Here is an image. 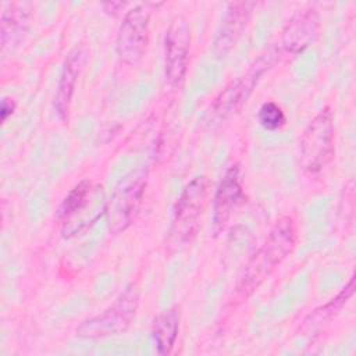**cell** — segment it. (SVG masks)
Instances as JSON below:
<instances>
[{"label":"cell","instance_id":"obj_15","mask_svg":"<svg viewBox=\"0 0 356 356\" xmlns=\"http://www.w3.org/2000/svg\"><path fill=\"white\" fill-rule=\"evenodd\" d=\"M179 321H181V312L178 306L170 307L161 312L153 321L152 335L156 343L157 353L160 355H170L179 331Z\"/></svg>","mask_w":356,"mask_h":356},{"label":"cell","instance_id":"obj_8","mask_svg":"<svg viewBox=\"0 0 356 356\" xmlns=\"http://www.w3.org/2000/svg\"><path fill=\"white\" fill-rule=\"evenodd\" d=\"M191 29L188 21L178 15L170 22L164 38V70L171 86L179 85L186 74Z\"/></svg>","mask_w":356,"mask_h":356},{"label":"cell","instance_id":"obj_16","mask_svg":"<svg viewBox=\"0 0 356 356\" xmlns=\"http://www.w3.org/2000/svg\"><path fill=\"white\" fill-rule=\"evenodd\" d=\"M8 8H3L1 13V50L6 53L18 43L25 32L28 17L26 13L18 8L15 4H8Z\"/></svg>","mask_w":356,"mask_h":356},{"label":"cell","instance_id":"obj_1","mask_svg":"<svg viewBox=\"0 0 356 356\" xmlns=\"http://www.w3.org/2000/svg\"><path fill=\"white\" fill-rule=\"evenodd\" d=\"M296 245V225L292 217L284 216L271 227L264 243L249 260L239 284V292L252 293L280 266Z\"/></svg>","mask_w":356,"mask_h":356},{"label":"cell","instance_id":"obj_14","mask_svg":"<svg viewBox=\"0 0 356 356\" xmlns=\"http://www.w3.org/2000/svg\"><path fill=\"white\" fill-rule=\"evenodd\" d=\"M355 291V277H350L349 282L342 288V291L328 300L325 305L314 309L303 321L302 325V332L303 334H313L320 331L323 325H325L332 317H335L339 310L346 305V302L350 299Z\"/></svg>","mask_w":356,"mask_h":356},{"label":"cell","instance_id":"obj_4","mask_svg":"<svg viewBox=\"0 0 356 356\" xmlns=\"http://www.w3.org/2000/svg\"><path fill=\"white\" fill-rule=\"evenodd\" d=\"M334 118L330 108L321 110L305 128L300 138V165L309 172L321 171L334 153Z\"/></svg>","mask_w":356,"mask_h":356},{"label":"cell","instance_id":"obj_5","mask_svg":"<svg viewBox=\"0 0 356 356\" xmlns=\"http://www.w3.org/2000/svg\"><path fill=\"white\" fill-rule=\"evenodd\" d=\"M146 188V172L132 171L115 186L107 203V221L111 234L125 231L136 218Z\"/></svg>","mask_w":356,"mask_h":356},{"label":"cell","instance_id":"obj_17","mask_svg":"<svg viewBox=\"0 0 356 356\" xmlns=\"http://www.w3.org/2000/svg\"><path fill=\"white\" fill-rule=\"evenodd\" d=\"M259 122L267 131H277L285 124L282 108L274 102H266L259 110Z\"/></svg>","mask_w":356,"mask_h":356},{"label":"cell","instance_id":"obj_3","mask_svg":"<svg viewBox=\"0 0 356 356\" xmlns=\"http://www.w3.org/2000/svg\"><path fill=\"white\" fill-rule=\"evenodd\" d=\"M139 305V289L131 284L117 300L102 313L83 320L75 330L82 339H100L125 332L135 318Z\"/></svg>","mask_w":356,"mask_h":356},{"label":"cell","instance_id":"obj_13","mask_svg":"<svg viewBox=\"0 0 356 356\" xmlns=\"http://www.w3.org/2000/svg\"><path fill=\"white\" fill-rule=\"evenodd\" d=\"M86 53L82 46L71 49L64 60L61 75L57 85V93L54 97V110L63 122L68 121L71 102L75 93L76 81L85 64Z\"/></svg>","mask_w":356,"mask_h":356},{"label":"cell","instance_id":"obj_7","mask_svg":"<svg viewBox=\"0 0 356 356\" xmlns=\"http://www.w3.org/2000/svg\"><path fill=\"white\" fill-rule=\"evenodd\" d=\"M150 10L146 4H136L129 8L118 28L115 51L125 64L138 63L146 51L149 42Z\"/></svg>","mask_w":356,"mask_h":356},{"label":"cell","instance_id":"obj_11","mask_svg":"<svg viewBox=\"0 0 356 356\" xmlns=\"http://www.w3.org/2000/svg\"><path fill=\"white\" fill-rule=\"evenodd\" d=\"M254 6L256 4L252 1H235L228 4L214 39V53L217 57H225L236 44L250 19Z\"/></svg>","mask_w":356,"mask_h":356},{"label":"cell","instance_id":"obj_2","mask_svg":"<svg viewBox=\"0 0 356 356\" xmlns=\"http://www.w3.org/2000/svg\"><path fill=\"white\" fill-rule=\"evenodd\" d=\"M209 188V178L206 175H197L182 189L175 204L171 227L168 229V249H181L196 235L200 217L207 203Z\"/></svg>","mask_w":356,"mask_h":356},{"label":"cell","instance_id":"obj_6","mask_svg":"<svg viewBox=\"0 0 356 356\" xmlns=\"http://www.w3.org/2000/svg\"><path fill=\"white\" fill-rule=\"evenodd\" d=\"M277 56L278 51H267V56H261L245 76H241L222 89L210 107L209 114L211 120L221 122L234 114L246 102L259 78L275 63Z\"/></svg>","mask_w":356,"mask_h":356},{"label":"cell","instance_id":"obj_12","mask_svg":"<svg viewBox=\"0 0 356 356\" xmlns=\"http://www.w3.org/2000/svg\"><path fill=\"white\" fill-rule=\"evenodd\" d=\"M320 29L317 10L309 7L298 10L282 31L281 47L284 51L298 54L314 42Z\"/></svg>","mask_w":356,"mask_h":356},{"label":"cell","instance_id":"obj_9","mask_svg":"<svg viewBox=\"0 0 356 356\" xmlns=\"http://www.w3.org/2000/svg\"><path fill=\"white\" fill-rule=\"evenodd\" d=\"M104 197L102 186H93L90 181L83 179L79 184H76L63 199L57 209V220H60L64 225L70 224L75 220L78 214H81V220L76 224V227L72 229L70 236L78 235L82 231L88 229L90 227L88 217L85 216V211L88 207L95 204L99 199Z\"/></svg>","mask_w":356,"mask_h":356},{"label":"cell","instance_id":"obj_18","mask_svg":"<svg viewBox=\"0 0 356 356\" xmlns=\"http://www.w3.org/2000/svg\"><path fill=\"white\" fill-rule=\"evenodd\" d=\"M14 108H15L14 102H11L10 99H3V102H1V120L6 121L7 117L13 114Z\"/></svg>","mask_w":356,"mask_h":356},{"label":"cell","instance_id":"obj_10","mask_svg":"<svg viewBox=\"0 0 356 356\" xmlns=\"http://www.w3.org/2000/svg\"><path fill=\"white\" fill-rule=\"evenodd\" d=\"M243 188L238 165H231L220 181L213 203V229L220 234L243 200Z\"/></svg>","mask_w":356,"mask_h":356}]
</instances>
